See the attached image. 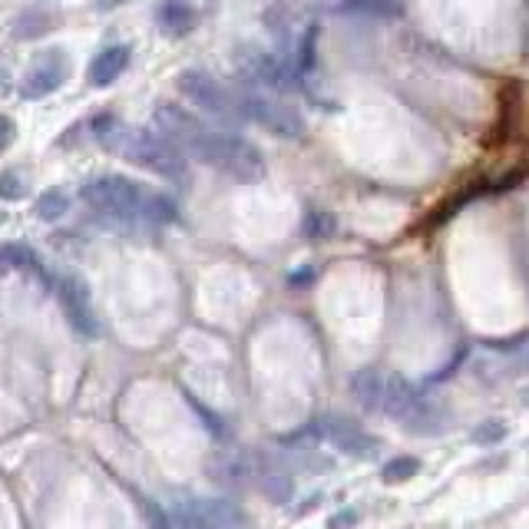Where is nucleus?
I'll list each match as a JSON object with an SVG mask.
<instances>
[{"mask_svg": "<svg viewBox=\"0 0 529 529\" xmlns=\"http://www.w3.org/2000/svg\"><path fill=\"white\" fill-rule=\"evenodd\" d=\"M414 470H417V460L401 457V460H394L384 467V480H407V477H414Z\"/></svg>", "mask_w": 529, "mask_h": 529, "instance_id": "nucleus-16", "label": "nucleus"}, {"mask_svg": "<svg viewBox=\"0 0 529 529\" xmlns=\"http://www.w3.org/2000/svg\"><path fill=\"white\" fill-rule=\"evenodd\" d=\"M176 90H179V96H186L199 113L212 116L215 123H222V126L245 123L239 90H229V86L215 80L209 70H199V67L182 70L176 77Z\"/></svg>", "mask_w": 529, "mask_h": 529, "instance_id": "nucleus-4", "label": "nucleus"}, {"mask_svg": "<svg viewBox=\"0 0 529 529\" xmlns=\"http://www.w3.org/2000/svg\"><path fill=\"white\" fill-rule=\"evenodd\" d=\"M129 60H133V50L126 47V43H116V47H106L93 57L90 70H86V80L93 86H110L116 83L126 73Z\"/></svg>", "mask_w": 529, "mask_h": 529, "instance_id": "nucleus-9", "label": "nucleus"}, {"mask_svg": "<svg viewBox=\"0 0 529 529\" xmlns=\"http://www.w3.org/2000/svg\"><path fill=\"white\" fill-rule=\"evenodd\" d=\"M239 103H242L245 120L258 123L265 133H272L278 139L305 136V116H301L291 103H285L282 96H275L268 90H255V86H245V90H239Z\"/></svg>", "mask_w": 529, "mask_h": 529, "instance_id": "nucleus-5", "label": "nucleus"}, {"mask_svg": "<svg viewBox=\"0 0 529 529\" xmlns=\"http://www.w3.org/2000/svg\"><path fill=\"white\" fill-rule=\"evenodd\" d=\"M351 391L364 407H374L377 397H384V381L377 377V371H361V374H354Z\"/></svg>", "mask_w": 529, "mask_h": 529, "instance_id": "nucleus-13", "label": "nucleus"}, {"mask_svg": "<svg viewBox=\"0 0 529 529\" xmlns=\"http://www.w3.org/2000/svg\"><path fill=\"white\" fill-rule=\"evenodd\" d=\"M80 199L90 205L96 215H103V219H110V222H123V225L153 229V225H166L176 219V202H172L166 192L146 186V182L113 176V172H100V176L86 179L80 189Z\"/></svg>", "mask_w": 529, "mask_h": 529, "instance_id": "nucleus-2", "label": "nucleus"}, {"mask_svg": "<svg viewBox=\"0 0 529 529\" xmlns=\"http://www.w3.org/2000/svg\"><path fill=\"white\" fill-rule=\"evenodd\" d=\"M153 14H156V27H159V34L169 37V40H182V37H189L192 30L199 27V14H196V7L186 4V0H159Z\"/></svg>", "mask_w": 529, "mask_h": 529, "instance_id": "nucleus-8", "label": "nucleus"}, {"mask_svg": "<svg viewBox=\"0 0 529 529\" xmlns=\"http://www.w3.org/2000/svg\"><path fill=\"white\" fill-rule=\"evenodd\" d=\"M0 265H10V268H34V252H27L24 245H7L0 248Z\"/></svg>", "mask_w": 529, "mask_h": 529, "instance_id": "nucleus-14", "label": "nucleus"}, {"mask_svg": "<svg viewBox=\"0 0 529 529\" xmlns=\"http://www.w3.org/2000/svg\"><path fill=\"white\" fill-rule=\"evenodd\" d=\"M315 53H318V24L305 27V34L298 37V53H295V70L298 77L315 70Z\"/></svg>", "mask_w": 529, "mask_h": 529, "instance_id": "nucleus-12", "label": "nucleus"}, {"mask_svg": "<svg viewBox=\"0 0 529 529\" xmlns=\"http://www.w3.org/2000/svg\"><path fill=\"white\" fill-rule=\"evenodd\" d=\"M311 278H315V268H301V272L291 275V285L301 288V285H311Z\"/></svg>", "mask_w": 529, "mask_h": 529, "instance_id": "nucleus-19", "label": "nucleus"}, {"mask_svg": "<svg viewBox=\"0 0 529 529\" xmlns=\"http://www.w3.org/2000/svg\"><path fill=\"white\" fill-rule=\"evenodd\" d=\"M70 80V60L60 50H43L30 60V67L20 80V96L24 100H43L53 90H60Z\"/></svg>", "mask_w": 529, "mask_h": 529, "instance_id": "nucleus-6", "label": "nucleus"}, {"mask_svg": "<svg viewBox=\"0 0 529 529\" xmlns=\"http://www.w3.org/2000/svg\"><path fill=\"white\" fill-rule=\"evenodd\" d=\"M301 235H305V239H311V242L334 239V235H338V215L325 212V209L305 212V219H301Z\"/></svg>", "mask_w": 529, "mask_h": 529, "instance_id": "nucleus-10", "label": "nucleus"}, {"mask_svg": "<svg viewBox=\"0 0 529 529\" xmlns=\"http://www.w3.org/2000/svg\"><path fill=\"white\" fill-rule=\"evenodd\" d=\"M34 212H37V219L43 222H60L63 215L70 212V196H67V189H43L37 202H34Z\"/></svg>", "mask_w": 529, "mask_h": 529, "instance_id": "nucleus-11", "label": "nucleus"}, {"mask_svg": "<svg viewBox=\"0 0 529 529\" xmlns=\"http://www.w3.org/2000/svg\"><path fill=\"white\" fill-rule=\"evenodd\" d=\"M503 434H506V427L500 424V420H490V424H483L477 430V440H480V444H490V440H500Z\"/></svg>", "mask_w": 529, "mask_h": 529, "instance_id": "nucleus-18", "label": "nucleus"}, {"mask_svg": "<svg viewBox=\"0 0 529 529\" xmlns=\"http://www.w3.org/2000/svg\"><path fill=\"white\" fill-rule=\"evenodd\" d=\"M153 123L176 149L229 176L239 186H258L268 176V163L255 143L229 133V129L202 123L196 113L182 110L179 103H159L153 110Z\"/></svg>", "mask_w": 529, "mask_h": 529, "instance_id": "nucleus-1", "label": "nucleus"}, {"mask_svg": "<svg viewBox=\"0 0 529 529\" xmlns=\"http://www.w3.org/2000/svg\"><path fill=\"white\" fill-rule=\"evenodd\" d=\"M57 295H60V305H63V311H67V321L73 325V331L93 338L96 334V315H93L90 288H86L77 275H63L57 282Z\"/></svg>", "mask_w": 529, "mask_h": 529, "instance_id": "nucleus-7", "label": "nucleus"}, {"mask_svg": "<svg viewBox=\"0 0 529 529\" xmlns=\"http://www.w3.org/2000/svg\"><path fill=\"white\" fill-rule=\"evenodd\" d=\"M14 139H17V123L10 116H0V156L14 146Z\"/></svg>", "mask_w": 529, "mask_h": 529, "instance_id": "nucleus-17", "label": "nucleus"}, {"mask_svg": "<svg viewBox=\"0 0 529 529\" xmlns=\"http://www.w3.org/2000/svg\"><path fill=\"white\" fill-rule=\"evenodd\" d=\"M24 196V176H20V169H7L0 172V199L14 202Z\"/></svg>", "mask_w": 529, "mask_h": 529, "instance_id": "nucleus-15", "label": "nucleus"}, {"mask_svg": "<svg viewBox=\"0 0 529 529\" xmlns=\"http://www.w3.org/2000/svg\"><path fill=\"white\" fill-rule=\"evenodd\" d=\"M90 129H93V139L106 149V153H116L120 159H126L129 166L156 172V176L172 179V182L186 179L189 156L172 146L159 129H133L113 113L96 116Z\"/></svg>", "mask_w": 529, "mask_h": 529, "instance_id": "nucleus-3", "label": "nucleus"}]
</instances>
